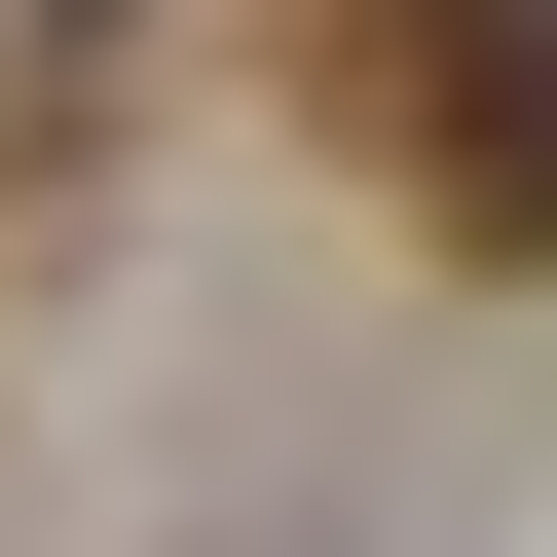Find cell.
Listing matches in <instances>:
<instances>
[{"label":"cell","instance_id":"cell-2","mask_svg":"<svg viewBox=\"0 0 557 557\" xmlns=\"http://www.w3.org/2000/svg\"><path fill=\"white\" fill-rule=\"evenodd\" d=\"M75 112H112V0H0V223L75 186Z\"/></svg>","mask_w":557,"mask_h":557},{"label":"cell","instance_id":"cell-1","mask_svg":"<svg viewBox=\"0 0 557 557\" xmlns=\"http://www.w3.org/2000/svg\"><path fill=\"white\" fill-rule=\"evenodd\" d=\"M298 112L446 260H557V0H298Z\"/></svg>","mask_w":557,"mask_h":557}]
</instances>
